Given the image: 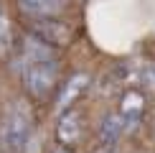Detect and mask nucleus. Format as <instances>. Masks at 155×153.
Listing matches in <instances>:
<instances>
[{
    "mask_svg": "<svg viewBox=\"0 0 155 153\" xmlns=\"http://www.w3.org/2000/svg\"><path fill=\"white\" fill-rule=\"evenodd\" d=\"M18 61H21V79H23L25 92L33 100H46L51 94V89L56 87V82H59L56 49L36 41L33 36H28L21 43Z\"/></svg>",
    "mask_w": 155,
    "mask_h": 153,
    "instance_id": "1",
    "label": "nucleus"
},
{
    "mask_svg": "<svg viewBox=\"0 0 155 153\" xmlns=\"http://www.w3.org/2000/svg\"><path fill=\"white\" fill-rule=\"evenodd\" d=\"M13 28H10V21L8 15H3L0 13V56H8L13 51Z\"/></svg>",
    "mask_w": 155,
    "mask_h": 153,
    "instance_id": "10",
    "label": "nucleus"
},
{
    "mask_svg": "<svg viewBox=\"0 0 155 153\" xmlns=\"http://www.w3.org/2000/svg\"><path fill=\"white\" fill-rule=\"evenodd\" d=\"M94 153H120V151H117V145H99Z\"/></svg>",
    "mask_w": 155,
    "mask_h": 153,
    "instance_id": "11",
    "label": "nucleus"
},
{
    "mask_svg": "<svg viewBox=\"0 0 155 153\" xmlns=\"http://www.w3.org/2000/svg\"><path fill=\"white\" fill-rule=\"evenodd\" d=\"M31 133H33V110L25 100H15L0 120V151L25 153Z\"/></svg>",
    "mask_w": 155,
    "mask_h": 153,
    "instance_id": "2",
    "label": "nucleus"
},
{
    "mask_svg": "<svg viewBox=\"0 0 155 153\" xmlns=\"http://www.w3.org/2000/svg\"><path fill=\"white\" fill-rule=\"evenodd\" d=\"M117 112H120V117L125 120L127 130H130V127L143 117V112H145V97H143V92H140V89H127V92L122 94V102H120Z\"/></svg>",
    "mask_w": 155,
    "mask_h": 153,
    "instance_id": "6",
    "label": "nucleus"
},
{
    "mask_svg": "<svg viewBox=\"0 0 155 153\" xmlns=\"http://www.w3.org/2000/svg\"><path fill=\"white\" fill-rule=\"evenodd\" d=\"M89 74H74L71 79L66 82V84L61 87V92H59V97H56V112H66V110H71V105L76 100L81 97V92H87V87H89Z\"/></svg>",
    "mask_w": 155,
    "mask_h": 153,
    "instance_id": "5",
    "label": "nucleus"
},
{
    "mask_svg": "<svg viewBox=\"0 0 155 153\" xmlns=\"http://www.w3.org/2000/svg\"><path fill=\"white\" fill-rule=\"evenodd\" d=\"M127 66H130V84L155 92V61L135 59V61H127Z\"/></svg>",
    "mask_w": 155,
    "mask_h": 153,
    "instance_id": "8",
    "label": "nucleus"
},
{
    "mask_svg": "<svg viewBox=\"0 0 155 153\" xmlns=\"http://www.w3.org/2000/svg\"><path fill=\"white\" fill-rule=\"evenodd\" d=\"M51 153H69V151L64 148V145H59V148H54V151H51Z\"/></svg>",
    "mask_w": 155,
    "mask_h": 153,
    "instance_id": "12",
    "label": "nucleus"
},
{
    "mask_svg": "<svg viewBox=\"0 0 155 153\" xmlns=\"http://www.w3.org/2000/svg\"><path fill=\"white\" fill-rule=\"evenodd\" d=\"M122 133H127V125L125 120L120 117V112H107L102 117V125H99V140L102 145H117V140L122 138Z\"/></svg>",
    "mask_w": 155,
    "mask_h": 153,
    "instance_id": "9",
    "label": "nucleus"
},
{
    "mask_svg": "<svg viewBox=\"0 0 155 153\" xmlns=\"http://www.w3.org/2000/svg\"><path fill=\"white\" fill-rule=\"evenodd\" d=\"M28 18H59L66 10V0H18Z\"/></svg>",
    "mask_w": 155,
    "mask_h": 153,
    "instance_id": "7",
    "label": "nucleus"
},
{
    "mask_svg": "<svg viewBox=\"0 0 155 153\" xmlns=\"http://www.w3.org/2000/svg\"><path fill=\"white\" fill-rule=\"evenodd\" d=\"M28 33L51 49H64L74 38V31L59 18H33L28 21Z\"/></svg>",
    "mask_w": 155,
    "mask_h": 153,
    "instance_id": "3",
    "label": "nucleus"
},
{
    "mask_svg": "<svg viewBox=\"0 0 155 153\" xmlns=\"http://www.w3.org/2000/svg\"><path fill=\"white\" fill-rule=\"evenodd\" d=\"M84 135V117L79 110H66L61 112L59 117V125H56V138H59V143L66 148V145H76Z\"/></svg>",
    "mask_w": 155,
    "mask_h": 153,
    "instance_id": "4",
    "label": "nucleus"
}]
</instances>
